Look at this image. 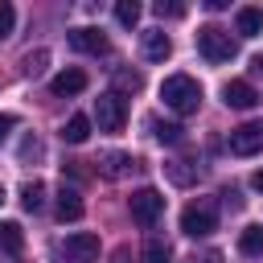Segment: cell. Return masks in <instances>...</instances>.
I'll list each match as a JSON object with an SVG mask.
<instances>
[{"label":"cell","mask_w":263,"mask_h":263,"mask_svg":"<svg viewBox=\"0 0 263 263\" xmlns=\"http://www.w3.org/2000/svg\"><path fill=\"white\" fill-rule=\"evenodd\" d=\"M160 99H164L168 111H177V115H193V111L201 107V82L189 78V74H168V78L160 82Z\"/></svg>","instance_id":"cell-1"},{"label":"cell","mask_w":263,"mask_h":263,"mask_svg":"<svg viewBox=\"0 0 263 263\" xmlns=\"http://www.w3.org/2000/svg\"><path fill=\"white\" fill-rule=\"evenodd\" d=\"M181 230H185L189 238H205V234H214V230H218V201H214V197H197V201H189V205L181 210Z\"/></svg>","instance_id":"cell-2"},{"label":"cell","mask_w":263,"mask_h":263,"mask_svg":"<svg viewBox=\"0 0 263 263\" xmlns=\"http://www.w3.org/2000/svg\"><path fill=\"white\" fill-rule=\"evenodd\" d=\"M197 49H201L205 62H230V58L238 53V41H234L222 25H201V29H197Z\"/></svg>","instance_id":"cell-3"},{"label":"cell","mask_w":263,"mask_h":263,"mask_svg":"<svg viewBox=\"0 0 263 263\" xmlns=\"http://www.w3.org/2000/svg\"><path fill=\"white\" fill-rule=\"evenodd\" d=\"M127 205H132L136 226H144V230H152V226L160 222V214H164V197H160L156 189H148V185H144V189H136Z\"/></svg>","instance_id":"cell-4"},{"label":"cell","mask_w":263,"mask_h":263,"mask_svg":"<svg viewBox=\"0 0 263 263\" xmlns=\"http://www.w3.org/2000/svg\"><path fill=\"white\" fill-rule=\"evenodd\" d=\"M95 123H99V132H119V127L127 123L123 95H115V90L99 95V99H95Z\"/></svg>","instance_id":"cell-5"},{"label":"cell","mask_w":263,"mask_h":263,"mask_svg":"<svg viewBox=\"0 0 263 263\" xmlns=\"http://www.w3.org/2000/svg\"><path fill=\"white\" fill-rule=\"evenodd\" d=\"M62 259L66 263H95L99 259V234L90 230H74L62 238Z\"/></svg>","instance_id":"cell-6"},{"label":"cell","mask_w":263,"mask_h":263,"mask_svg":"<svg viewBox=\"0 0 263 263\" xmlns=\"http://www.w3.org/2000/svg\"><path fill=\"white\" fill-rule=\"evenodd\" d=\"M230 152L234 156H259L263 152V119H247V123H238L234 132H230Z\"/></svg>","instance_id":"cell-7"},{"label":"cell","mask_w":263,"mask_h":263,"mask_svg":"<svg viewBox=\"0 0 263 263\" xmlns=\"http://www.w3.org/2000/svg\"><path fill=\"white\" fill-rule=\"evenodd\" d=\"M70 45H74L78 53H95V58L111 49L107 33H103V29H90V25H82V29H70Z\"/></svg>","instance_id":"cell-8"},{"label":"cell","mask_w":263,"mask_h":263,"mask_svg":"<svg viewBox=\"0 0 263 263\" xmlns=\"http://www.w3.org/2000/svg\"><path fill=\"white\" fill-rule=\"evenodd\" d=\"M222 99H226V107H234V111H251V107L259 103V90H255L247 78H230V82L222 86Z\"/></svg>","instance_id":"cell-9"},{"label":"cell","mask_w":263,"mask_h":263,"mask_svg":"<svg viewBox=\"0 0 263 263\" xmlns=\"http://www.w3.org/2000/svg\"><path fill=\"white\" fill-rule=\"evenodd\" d=\"M140 45H144V58H148V62H164V58L173 53V41H168L164 29H144Z\"/></svg>","instance_id":"cell-10"},{"label":"cell","mask_w":263,"mask_h":263,"mask_svg":"<svg viewBox=\"0 0 263 263\" xmlns=\"http://www.w3.org/2000/svg\"><path fill=\"white\" fill-rule=\"evenodd\" d=\"M132 168H140V160L132 152H107V156H99V173L103 177H127Z\"/></svg>","instance_id":"cell-11"},{"label":"cell","mask_w":263,"mask_h":263,"mask_svg":"<svg viewBox=\"0 0 263 263\" xmlns=\"http://www.w3.org/2000/svg\"><path fill=\"white\" fill-rule=\"evenodd\" d=\"M53 197H58V201H53V210H58V218H62V222H78V218H82V197H78V189L62 185Z\"/></svg>","instance_id":"cell-12"},{"label":"cell","mask_w":263,"mask_h":263,"mask_svg":"<svg viewBox=\"0 0 263 263\" xmlns=\"http://www.w3.org/2000/svg\"><path fill=\"white\" fill-rule=\"evenodd\" d=\"M49 90L58 95V99H70V95H82L86 90V74L82 70H62L53 82H49Z\"/></svg>","instance_id":"cell-13"},{"label":"cell","mask_w":263,"mask_h":263,"mask_svg":"<svg viewBox=\"0 0 263 263\" xmlns=\"http://www.w3.org/2000/svg\"><path fill=\"white\" fill-rule=\"evenodd\" d=\"M234 25H238V37H259L263 33V8H238Z\"/></svg>","instance_id":"cell-14"},{"label":"cell","mask_w":263,"mask_h":263,"mask_svg":"<svg viewBox=\"0 0 263 263\" xmlns=\"http://www.w3.org/2000/svg\"><path fill=\"white\" fill-rule=\"evenodd\" d=\"M0 251L4 255H21L25 251V234L16 222H0Z\"/></svg>","instance_id":"cell-15"},{"label":"cell","mask_w":263,"mask_h":263,"mask_svg":"<svg viewBox=\"0 0 263 263\" xmlns=\"http://www.w3.org/2000/svg\"><path fill=\"white\" fill-rule=\"evenodd\" d=\"M86 136H90V119L86 115H70L66 127H62V140L66 144H86Z\"/></svg>","instance_id":"cell-16"},{"label":"cell","mask_w":263,"mask_h":263,"mask_svg":"<svg viewBox=\"0 0 263 263\" xmlns=\"http://www.w3.org/2000/svg\"><path fill=\"white\" fill-rule=\"evenodd\" d=\"M148 127H152V140H160V144H181V123H164V119H148Z\"/></svg>","instance_id":"cell-17"},{"label":"cell","mask_w":263,"mask_h":263,"mask_svg":"<svg viewBox=\"0 0 263 263\" xmlns=\"http://www.w3.org/2000/svg\"><path fill=\"white\" fill-rule=\"evenodd\" d=\"M21 205H25L29 214H37V210L45 205V185H41V181H25V189H21Z\"/></svg>","instance_id":"cell-18"},{"label":"cell","mask_w":263,"mask_h":263,"mask_svg":"<svg viewBox=\"0 0 263 263\" xmlns=\"http://www.w3.org/2000/svg\"><path fill=\"white\" fill-rule=\"evenodd\" d=\"M164 173H168L173 185H193V181H197V168H189V160H168Z\"/></svg>","instance_id":"cell-19"},{"label":"cell","mask_w":263,"mask_h":263,"mask_svg":"<svg viewBox=\"0 0 263 263\" xmlns=\"http://www.w3.org/2000/svg\"><path fill=\"white\" fill-rule=\"evenodd\" d=\"M238 251L242 255H263V226H247L238 234Z\"/></svg>","instance_id":"cell-20"},{"label":"cell","mask_w":263,"mask_h":263,"mask_svg":"<svg viewBox=\"0 0 263 263\" xmlns=\"http://www.w3.org/2000/svg\"><path fill=\"white\" fill-rule=\"evenodd\" d=\"M168 259H173V251H168V242H160V238H148L144 251H140V263H168Z\"/></svg>","instance_id":"cell-21"},{"label":"cell","mask_w":263,"mask_h":263,"mask_svg":"<svg viewBox=\"0 0 263 263\" xmlns=\"http://www.w3.org/2000/svg\"><path fill=\"white\" fill-rule=\"evenodd\" d=\"M45 66H49V49H33V53H25V62H21V70H25L29 78H37Z\"/></svg>","instance_id":"cell-22"},{"label":"cell","mask_w":263,"mask_h":263,"mask_svg":"<svg viewBox=\"0 0 263 263\" xmlns=\"http://www.w3.org/2000/svg\"><path fill=\"white\" fill-rule=\"evenodd\" d=\"M115 21H119L123 29H132V25L140 21V4H136V0H119V4H115Z\"/></svg>","instance_id":"cell-23"},{"label":"cell","mask_w":263,"mask_h":263,"mask_svg":"<svg viewBox=\"0 0 263 263\" xmlns=\"http://www.w3.org/2000/svg\"><path fill=\"white\" fill-rule=\"evenodd\" d=\"M16 29V8L12 4H0V41H8Z\"/></svg>","instance_id":"cell-24"},{"label":"cell","mask_w":263,"mask_h":263,"mask_svg":"<svg viewBox=\"0 0 263 263\" xmlns=\"http://www.w3.org/2000/svg\"><path fill=\"white\" fill-rule=\"evenodd\" d=\"M152 12H156V16H173V21H177V16H185V4H177V0H156V4H152Z\"/></svg>","instance_id":"cell-25"},{"label":"cell","mask_w":263,"mask_h":263,"mask_svg":"<svg viewBox=\"0 0 263 263\" xmlns=\"http://www.w3.org/2000/svg\"><path fill=\"white\" fill-rule=\"evenodd\" d=\"M41 156V140L37 136H25V144H21V160H37Z\"/></svg>","instance_id":"cell-26"},{"label":"cell","mask_w":263,"mask_h":263,"mask_svg":"<svg viewBox=\"0 0 263 263\" xmlns=\"http://www.w3.org/2000/svg\"><path fill=\"white\" fill-rule=\"evenodd\" d=\"M115 82H119L123 90H140V74H132V70H119V74H115Z\"/></svg>","instance_id":"cell-27"},{"label":"cell","mask_w":263,"mask_h":263,"mask_svg":"<svg viewBox=\"0 0 263 263\" xmlns=\"http://www.w3.org/2000/svg\"><path fill=\"white\" fill-rule=\"evenodd\" d=\"M16 127V115H0V144L8 140V132Z\"/></svg>","instance_id":"cell-28"},{"label":"cell","mask_w":263,"mask_h":263,"mask_svg":"<svg viewBox=\"0 0 263 263\" xmlns=\"http://www.w3.org/2000/svg\"><path fill=\"white\" fill-rule=\"evenodd\" d=\"M189 263H222V255H218V251H201V255H193Z\"/></svg>","instance_id":"cell-29"},{"label":"cell","mask_w":263,"mask_h":263,"mask_svg":"<svg viewBox=\"0 0 263 263\" xmlns=\"http://www.w3.org/2000/svg\"><path fill=\"white\" fill-rule=\"evenodd\" d=\"M111 263H127V247H119V251L111 255Z\"/></svg>","instance_id":"cell-30"},{"label":"cell","mask_w":263,"mask_h":263,"mask_svg":"<svg viewBox=\"0 0 263 263\" xmlns=\"http://www.w3.org/2000/svg\"><path fill=\"white\" fill-rule=\"evenodd\" d=\"M251 70H255V74H263V53H259V58H251Z\"/></svg>","instance_id":"cell-31"},{"label":"cell","mask_w":263,"mask_h":263,"mask_svg":"<svg viewBox=\"0 0 263 263\" xmlns=\"http://www.w3.org/2000/svg\"><path fill=\"white\" fill-rule=\"evenodd\" d=\"M251 185H255V189H259V193H263V168H259V173H255V177H251Z\"/></svg>","instance_id":"cell-32"},{"label":"cell","mask_w":263,"mask_h":263,"mask_svg":"<svg viewBox=\"0 0 263 263\" xmlns=\"http://www.w3.org/2000/svg\"><path fill=\"white\" fill-rule=\"evenodd\" d=\"M0 205H4V189H0Z\"/></svg>","instance_id":"cell-33"}]
</instances>
